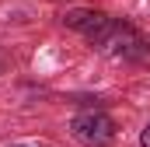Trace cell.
Wrapping results in <instances>:
<instances>
[{
	"instance_id": "cell-1",
	"label": "cell",
	"mask_w": 150,
	"mask_h": 147,
	"mask_svg": "<svg viewBox=\"0 0 150 147\" xmlns=\"http://www.w3.org/2000/svg\"><path fill=\"white\" fill-rule=\"evenodd\" d=\"M70 133L80 147H108L119 133V126L105 109H80L70 119Z\"/></svg>"
},
{
	"instance_id": "cell-2",
	"label": "cell",
	"mask_w": 150,
	"mask_h": 147,
	"mask_svg": "<svg viewBox=\"0 0 150 147\" xmlns=\"http://www.w3.org/2000/svg\"><path fill=\"white\" fill-rule=\"evenodd\" d=\"M98 49H101L105 56H112V60H129V63H136V60H147L150 56V39L140 35L133 25H126V21L115 18L112 32L101 39Z\"/></svg>"
},
{
	"instance_id": "cell-3",
	"label": "cell",
	"mask_w": 150,
	"mask_h": 147,
	"mask_svg": "<svg viewBox=\"0 0 150 147\" xmlns=\"http://www.w3.org/2000/svg\"><path fill=\"white\" fill-rule=\"evenodd\" d=\"M63 25H67L70 32H77V35H84L94 49H98L101 39L112 32L115 18H112V14H105V11H94V7H74V11L63 14Z\"/></svg>"
},
{
	"instance_id": "cell-4",
	"label": "cell",
	"mask_w": 150,
	"mask_h": 147,
	"mask_svg": "<svg viewBox=\"0 0 150 147\" xmlns=\"http://www.w3.org/2000/svg\"><path fill=\"white\" fill-rule=\"evenodd\" d=\"M140 147H150V123L143 126V133H140Z\"/></svg>"
},
{
	"instance_id": "cell-5",
	"label": "cell",
	"mask_w": 150,
	"mask_h": 147,
	"mask_svg": "<svg viewBox=\"0 0 150 147\" xmlns=\"http://www.w3.org/2000/svg\"><path fill=\"white\" fill-rule=\"evenodd\" d=\"M14 147H28V144H14Z\"/></svg>"
}]
</instances>
